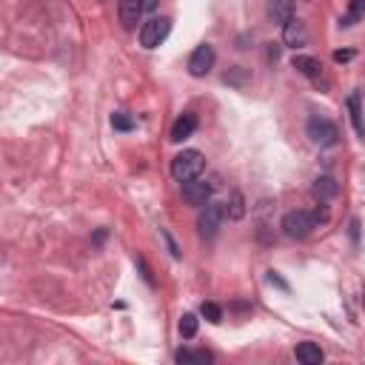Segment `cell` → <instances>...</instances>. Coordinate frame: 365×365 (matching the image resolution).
<instances>
[{
  "instance_id": "cell-1",
  "label": "cell",
  "mask_w": 365,
  "mask_h": 365,
  "mask_svg": "<svg viewBox=\"0 0 365 365\" xmlns=\"http://www.w3.org/2000/svg\"><path fill=\"white\" fill-rule=\"evenodd\" d=\"M203 168H206L203 152H197V149H183V152L172 160V177H175L177 183H188V180H194V177H200Z\"/></svg>"
},
{
  "instance_id": "cell-2",
  "label": "cell",
  "mask_w": 365,
  "mask_h": 365,
  "mask_svg": "<svg viewBox=\"0 0 365 365\" xmlns=\"http://www.w3.org/2000/svg\"><path fill=\"white\" fill-rule=\"evenodd\" d=\"M305 132H308L311 143L320 145V149H331V145L339 143V129H337V123H331L328 117H311Z\"/></svg>"
},
{
  "instance_id": "cell-3",
  "label": "cell",
  "mask_w": 365,
  "mask_h": 365,
  "mask_svg": "<svg viewBox=\"0 0 365 365\" xmlns=\"http://www.w3.org/2000/svg\"><path fill=\"white\" fill-rule=\"evenodd\" d=\"M314 229H317V223H314L311 211L294 208V211H288V214L283 217V231H285L291 240H305Z\"/></svg>"
},
{
  "instance_id": "cell-4",
  "label": "cell",
  "mask_w": 365,
  "mask_h": 365,
  "mask_svg": "<svg viewBox=\"0 0 365 365\" xmlns=\"http://www.w3.org/2000/svg\"><path fill=\"white\" fill-rule=\"evenodd\" d=\"M168 32H172V20L168 17H152V20H145L143 26H140V46L143 48H157Z\"/></svg>"
},
{
  "instance_id": "cell-5",
  "label": "cell",
  "mask_w": 365,
  "mask_h": 365,
  "mask_svg": "<svg viewBox=\"0 0 365 365\" xmlns=\"http://www.w3.org/2000/svg\"><path fill=\"white\" fill-rule=\"evenodd\" d=\"M223 220H226V206L208 200V203L203 206L200 217H197V231H200V237H206V240L217 237V231H220V223H223Z\"/></svg>"
},
{
  "instance_id": "cell-6",
  "label": "cell",
  "mask_w": 365,
  "mask_h": 365,
  "mask_svg": "<svg viewBox=\"0 0 365 365\" xmlns=\"http://www.w3.org/2000/svg\"><path fill=\"white\" fill-rule=\"evenodd\" d=\"M214 60H217L214 46H208V43L197 46V48L191 52V57H188V75H191V78H206L208 71L214 69Z\"/></svg>"
},
{
  "instance_id": "cell-7",
  "label": "cell",
  "mask_w": 365,
  "mask_h": 365,
  "mask_svg": "<svg viewBox=\"0 0 365 365\" xmlns=\"http://www.w3.org/2000/svg\"><path fill=\"white\" fill-rule=\"evenodd\" d=\"M211 191H214V183L194 177V180L183 183V200H186L188 206H200V208H203V206L211 200Z\"/></svg>"
},
{
  "instance_id": "cell-8",
  "label": "cell",
  "mask_w": 365,
  "mask_h": 365,
  "mask_svg": "<svg viewBox=\"0 0 365 365\" xmlns=\"http://www.w3.org/2000/svg\"><path fill=\"white\" fill-rule=\"evenodd\" d=\"M143 0H120L117 3V15H120V23H123V29H137V23L143 17Z\"/></svg>"
},
{
  "instance_id": "cell-9",
  "label": "cell",
  "mask_w": 365,
  "mask_h": 365,
  "mask_svg": "<svg viewBox=\"0 0 365 365\" xmlns=\"http://www.w3.org/2000/svg\"><path fill=\"white\" fill-rule=\"evenodd\" d=\"M283 43L291 46V48H300V46H308V29H305V23L297 20V17H291L285 26H283Z\"/></svg>"
},
{
  "instance_id": "cell-10",
  "label": "cell",
  "mask_w": 365,
  "mask_h": 365,
  "mask_svg": "<svg viewBox=\"0 0 365 365\" xmlns=\"http://www.w3.org/2000/svg\"><path fill=\"white\" fill-rule=\"evenodd\" d=\"M311 194H314V197H317V203L337 200V197H339V183H337L334 177L323 175V177H317V180L311 183Z\"/></svg>"
},
{
  "instance_id": "cell-11",
  "label": "cell",
  "mask_w": 365,
  "mask_h": 365,
  "mask_svg": "<svg viewBox=\"0 0 365 365\" xmlns=\"http://www.w3.org/2000/svg\"><path fill=\"white\" fill-rule=\"evenodd\" d=\"M194 132H197V114L186 112V114H180V117L175 120V126H172V140H175V143H183V140H188Z\"/></svg>"
},
{
  "instance_id": "cell-12",
  "label": "cell",
  "mask_w": 365,
  "mask_h": 365,
  "mask_svg": "<svg viewBox=\"0 0 365 365\" xmlns=\"http://www.w3.org/2000/svg\"><path fill=\"white\" fill-rule=\"evenodd\" d=\"M291 66H294L300 75H305V78H311V80H317L320 83V71H323V66H320V60L317 57H308V55H294V60H291Z\"/></svg>"
},
{
  "instance_id": "cell-13",
  "label": "cell",
  "mask_w": 365,
  "mask_h": 365,
  "mask_svg": "<svg viewBox=\"0 0 365 365\" xmlns=\"http://www.w3.org/2000/svg\"><path fill=\"white\" fill-rule=\"evenodd\" d=\"M269 17L274 23H280V26H285V23L294 17V0H271V3H269Z\"/></svg>"
},
{
  "instance_id": "cell-14",
  "label": "cell",
  "mask_w": 365,
  "mask_h": 365,
  "mask_svg": "<svg viewBox=\"0 0 365 365\" xmlns=\"http://www.w3.org/2000/svg\"><path fill=\"white\" fill-rule=\"evenodd\" d=\"M294 357H297L303 365H320V362L326 359V354H323V348H320L317 343H300L297 351H294Z\"/></svg>"
},
{
  "instance_id": "cell-15",
  "label": "cell",
  "mask_w": 365,
  "mask_h": 365,
  "mask_svg": "<svg viewBox=\"0 0 365 365\" xmlns=\"http://www.w3.org/2000/svg\"><path fill=\"white\" fill-rule=\"evenodd\" d=\"M348 112H351V123L359 140H365V120H362V103H359V91H354L348 97Z\"/></svg>"
},
{
  "instance_id": "cell-16",
  "label": "cell",
  "mask_w": 365,
  "mask_h": 365,
  "mask_svg": "<svg viewBox=\"0 0 365 365\" xmlns=\"http://www.w3.org/2000/svg\"><path fill=\"white\" fill-rule=\"evenodd\" d=\"M359 20H365V0H351L348 12L343 15V20H339V26L348 29V26H354V23H359Z\"/></svg>"
},
{
  "instance_id": "cell-17",
  "label": "cell",
  "mask_w": 365,
  "mask_h": 365,
  "mask_svg": "<svg viewBox=\"0 0 365 365\" xmlns=\"http://www.w3.org/2000/svg\"><path fill=\"white\" fill-rule=\"evenodd\" d=\"M226 217H231V220H242V217H246V197H242L240 191H231V200L226 206Z\"/></svg>"
},
{
  "instance_id": "cell-18",
  "label": "cell",
  "mask_w": 365,
  "mask_h": 365,
  "mask_svg": "<svg viewBox=\"0 0 365 365\" xmlns=\"http://www.w3.org/2000/svg\"><path fill=\"white\" fill-rule=\"evenodd\" d=\"M175 359H177L180 365H188V362H200V365H206V362H211L214 357H211L208 351H188V348H180V351L175 354Z\"/></svg>"
},
{
  "instance_id": "cell-19",
  "label": "cell",
  "mask_w": 365,
  "mask_h": 365,
  "mask_svg": "<svg viewBox=\"0 0 365 365\" xmlns=\"http://www.w3.org/2000/svg\"><path fill=\"white\" fill-rule=\"evenodd\" d=\"M223 80L226 83H231V86H237V89H242L249 80H251V75H249V69H242V66H234V69H229L226 75H223Z\"/></svg>"
},
{
  "instance_id": "cell-20",
  "label": "cell",
  "mask_w": 365,
  "mask_h": 365,
  "mask_svg": "<svg viewBox=\"0 0 365 365\" xmlns=\"http://www.w3.org/2000/svg\"><path fill=\"white\" fill-rule=\"evenodd\" d=\"M194 334H197V317H194V314H183L180 317V337L191 339Z\"/></svg>"
},
{
  "instance_id": "cell-21",
  "label": "cell",
  "mask_w": 365,
  "mask_h": 365,
  "mask_svg": "<svg viewBox=\"0 0 365 365\" xmlns=\"http://www.w3.org/2000/svg\"><path fill=\"white\" fill-rule=\"evenodd\" d=\"M112 126H114L117 132H132V129H134V120H132L126 112H114V114H112Z\"/></svg>"
},
{
  "instance_id": "cell-22",
  "label": "cell",
  "mask_w": 365,
  "mask_h": 365,
  "mask_svg": "<svg viewBox=\"0 0 365 365\" xmlns=\"http://www.w3.org/2000/svg\"><path fill=\"white\" fill-rule=\"evenodd\" d=\"M200 311H203V317H206L208 323H214V326H217V323H223V308L217 305V303H203Z\"/></svg>"
},
{
  "instance_id": "cell-23",
  "label": "cell",
  "mask_w": 365,
  "mask_h": 365,
  "mask_svg": "<svg viewBox=\"0 0 365 365\" xmlns=\"http://www.w3.org/2000/svg\"><path fill=\"white\" fill-rule=\"evenodd\" d=\"M311 217H314V223H317V226H323V223L328 220V206H326V203H320L317 208L311 211Z\"/></svg>"
},
{
  "instance_id": "cell-24",
  "label": "cell",
  "mask_w": 365,
  "mask_h": 365,
  "mask_svg": "<svg viewBox=\"0 0 365 365\" xmlns=\"http://www.w3.org/2000/svg\"><path fill=\"white\" fill-rule=\"evenodd\" d=\"M160 234H163V240H166L168 251H172V257H175V260H180V257H183V251H180V246H177V242L172 240V234H168V231H160Z\"/></svg>"
},
{
  "instance_id": "cell-25",
  "label": "cell",
  "mask_w": 365,
  "mask_h": 365,
  "mask_svg": "<svg viewBox=\"0 0 365 365\" xmlns=\"http://www.w3.org/2000/svg\"><path fill=\"white\" fill-rule=\"evenodd\" d=\"M137 265H140V271H143V280L149 283V285H154V277H152V269L149 265H145V260L143 257H137Z\"/></svg>"
},
{
  "instance_id": "cell-26",
  "label": "cell",
  "mask_w": 365,
  "mask_h": 365,
  "mask_svg": "<svg viewBox=\"0 0 365 365\" xmlns=\"http://www.w3.org/2000/svg\"><path fill=\"white\" fill-rule=\"evenodd\" d=\"M351 57H354L351 48H339V52H334V60H337V63H348Z\"/></svg>"
},
{
  "instance_id": "cell-27",
  "label": "cell",
  "mask_w": 365,
  "mask_h": 365,
  "mask_svg": "<svg viewBox=\"0 0 365 365\" xmlns=\"http://www.w3.org/2000/svg\"><path fill=\"white\" fill-rule=\"evenodd\" d=\"M269 283H271V285H277V288H283V291H288V283H285L277 271H269Z\"/></svg>"
},
{
  "instance_id": "cell-28",
  "label": "cell",
  "mask_w": 365,
  "mask_h": 365,
  "mask_svg": "<svg viewBox=\"0 0 365 365\" xmlns=\"http://www.w3.org/2000/svg\"><path fill=\"white\" fill-rule=\"evenodd\" d=\"M265 57H269V63H277L280 60V46L277 43H269V52H265Z\"/></svg>"
},
{
  "instance_id": "cell-29",
  "label": "cell",
  "mask_w": 365,
  "mask_h": 365,
  "mask_svg": "<svg viewBox=\"0 0 365 365\" xmlns=\"http://www.w3.org/2000/svg\"><path fill=\"white\" fill-rule=\"evenodd\" d=\"M351 240L359 242V220H351Z\"/></svg>"
},
{
  "instance_id": "cell-30",
  "label": "cell",
  "mask_w": 365,
  "mask_h": 365,
  "mask_svg": "<svg viewBox=\"0 0 365 365\" xmlns=\"http://www.w3.org/2000/svg\"><path fill=\"white\" fill-rule=\"evenodd\" d=\"M157 3H160V0H143V9H145V12H154Z\"/></svg>"
}]
</instances>
